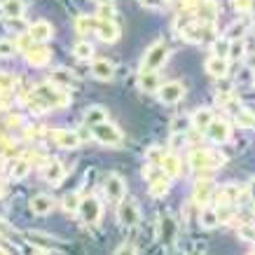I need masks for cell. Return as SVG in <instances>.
Segmentation results:
<instances>
[{
    "instance_id": "6da1fadb",
    "label": "cell",
    "mask_w": 255,
    "mask_h": 255,
    "mask_svg": "<svg viewBox=\"0 0 255 255\" xmlns=\"http://www.w3.org/2000/svg\"><path fill=\"white\" fill-rule=\"evenodd\" d=\"M33 99L40 101L45 108H63L70 103V96L66 89L52 85V82H42V85H35L33 89Z\"/></svg>"
},
{
    "instance_id": "7a4b0ae2",
    "label": "cell",
    "mask_w": 255,
    "mask_h": 255,
    "mask_svg": "<svg viewBox=\"0 0 255 255\" xmlns=\"http://www.w3.org/2000/svg\"><path fill=\"white\" fill-rule=\"evenodd\" d=\"M225 164V155L218 150H209V147H199L190 152V166L194 171H209V169H220Z\"/></svg>"
},
{
    "instance_id": "3957f363",
    "label": "cell",
    "mask_w": 255,
    "mask_h": 255,
    "mask_svg": "<svg viewBox=\"0 0 255 255\" xmlns=\"http://www.w3.org/2000/svg\"><path fill=\"white\" fill-rule=\"evenodd\" d=\"M92 136L99 140L101 145H113V147L122 145V140H124V133L120 131V127L113 124V122H108V120H106V122H101V124H94Z\"/></svg>"
},
{
    "instance_id": "277c9868",
    "label": "cell",
    "mask_w": 255,
    "mask_h": 255,
    "mask_svg": "<svg viewBox=\"0 0 255 255\" xmlns=\"http://www.w3.org/2000/svg\"><path fill=\"white\" fill-rule=\"evenodd\" d=\"M166 61H169V47L159 40V42L147 47L145 56H143V70H152V73H157L159 68L166 66Z\"/></svg>"
},
{
    "instance_id": "5b68a950",
    "label": "cell",
    "mask_w": 255,
    "mask_h": 255,
    "mask_svg": "<svg viewBox=\"0 0 255 255\" xmlns=\"http://www.w3.org/2000/svg\"><path fill=\"white\" fill-rule=\"evenodd\" d=\"M180 35H183V40H187V42L199 45V42H206V40L213 38V35H216V31L211 28V23L192 21V23H187V26H183V28H180Z\"/></svg>"
},
{
    "instance_id": "8992f818",
    "label": "cell",
    "mask_w": 255,
    "mask_h": 255,
    "mask_svg": "<svg viewBox=\"0 0 255 255\" xmlns=\"http://www.w3.org/2000/svg\"><path fill=\"white\" fill-rule=\"evenodd\" d=\"M157 94H159V101H162L164 106H173V103H180V101H183V96H185V85L178 82V80H171V82L159 87Z\"/></svg>"
},
{
    "instance_id": "52a82bcc",
    "label": "cell",
    "mask_w": 255,
    "mask_h": 255,
    "mask_svg": "<svg viewBox=\"0 0 255 255\" xmlns=\"http://www.w3.org/2000/svg\"><path fill=\"white\" fill-rule=\"evenodd\" d=\"M117 218L124 227H136L140 223V209L133 199H122L120 201V209H117Z\"/></svg>"
},
{
    "instance_id": "ba28073f",
    "label": "cell",
    "mask_w": 255,
    "mask_h": 255,
    "mask_svg": "<svg viewBox=\"0 0 255 255\" xmlns=\"http://www.w3.org/2000/svg\"><path fill=\"white\" fill-rule=\"evenodd\" d=\"M78 216L82 218V223L96 225L101 220V201L96 199V197H85V199H80Z\"/></svg>"
},
{
    "instance_id": "9c48e42d",
    "label": "cell",
    "mask_w": 255,
    "mask_h": 255,
    "mask_svg": "<svg viewBox=\"0 0 255 255\" xmlns=\"http://www.w3.org/2000/svg\"><path fill=\"white\" fill-rule=\"evenodd\" d=\"M103 190H106V197H108L110 204H120L124 199V194H127V183H124L122 176L110 173L106 178V183H103Z\"/></svg>"
},
{
    "instance_id": "30bf717a",
    "label": "cell",
    "mask_w": 255,
    "mask_h": 255,
    "mask_svg": "<svg viewBox=\"0 0 255 255\" xmlns=\"http://www.w3.org/2000/svg\"><path fill=\"white\" fill-rule=\"evenodd\" d=\"M47 138L63 150H75L80 145V133L70 131V129H52V131H47Z\"/></svg>"
},
{
    "instance_id": "8fae6325",
    "label": "cell",
    "mask_w": 255,
    "mask_h": 255,
    "mask_svg": "<svg viewBox=\"0 0 255 255\" xmlns=\"http://www.w3.org/2000/svg\"><path fill=\"white\" fill-rule=\"evenodd\" d=\"M204 131H206V136H209L213 143H218V145H220V143H227V140L232 138V127H230L227 120H216V117H213V122H211Z\"/></svg>"
},
{
    "instance_id": "7c38bea8",
    "label": "cell",
    "mask_w": 255,
    "mask_h": 255,
    "mask_svg": "<svg viewBox=\"0 0 255 255\" xmlns=\"http://www.w3.org/2000/svg\"><path fill=\"white\" fill-rule=\"evenodd\" d=\"M26 33L31 35V40L35 42V45H45V42H49L52 35H54V26H52L49 21H45V19H40V21L31 23Z\"/></svg>"
},
{
    "instance_id": "4fadbf2b",
    "label": "cell",
    "mask_w": 255,
    "mask_h": 255,
    "mask_svg": "<svg viewBox=\"0 0 255 255\" xmlns=\"http://www.w3.org/2000/svg\"><path fill=\"white\" fill-rule=\"evenodd\" d=\"M23 54H26V61L31 63L33 68H42V66H47L49 59H52V49L45 45H31V49L23 52Z\"/></svg>"
},
{
    "instance_id": "5bb4252c",
    "label": "cell",
    "mask_w": 255,
    "mask_h": 255,
    "mask_svg": "<svg viewBox=\"0 0 255 255\" xmlns=\"http://www.w3.org/2000/svg\"><path fill=\"white\" fill-rule=\"evenodd\" d=\"M66 176V166L61 164V159H47L45 169H42V178H45L47 183H52V185H59Z\"/></svg>"
},
{
    "instance_id": "9a60e30c",
    "label": "cell",
    "mask_w": 255,
    "mask_h": 255,
    "mask_svg": "<svg viewBox=\"0 0 255 255\" xmlns=\"http://www.w3.org/2000/svg\"><path fill=\"white\" fill-rule=\"evenodd\" d=\"M159 169L164 171V176L169 178H178L180 173H183V162H180V157L173 155V152H166V155L162 157V162H159Z\"/></svg>"
},
{
    "instance_id": "2e32d148",
    "label": "cell",
    "mask_w": 255,
    "mask_h": 255,
    "mask_svg": "<svg viewBox=\"0 0 255 255\" xmlns=\"http://www.w3.org/2000/svg\"><path fill=\"white\" fill-rule=\"evenodd\" d=\"M162 87V78H159V73H152V70H140L138 75V89L140 92H157Z\"/></svg>"
},
{
    "instance_id": "e0dca14e",
    "label": "cell",
    "mask_w": 255,
    "mask_h": 255,
    "mask_svg": "<svg viewBox=\"0 0 255 255\" xmlns=\"http://www.w3.org/2000/svg\"><path fill=\"white\" fill-rule=\"evenodd\" d=\"M213 194H216V185L211 183V180H197L194 183V201L197 204H209L213 199Z\"/></svg>"
},
{
    "instance_id": "ac0fdd59",
    "label": "cell",
    "mask_w": 255,
    "mask_h": 255,
    "mask_svg": "<svg viewBox=\"0 0 255 255\" xmlns=\"http://www.w3.org/2000/svg\"><path fill=\"white\" fill-rule=\"evenodd\" d=\"M31 211L35 216H47V213H52L54 211V197H49V194H35L31 199Z\"/></svg>"
},
{
    "instance_id": "d6986e66",
    "label": "cell",
    "mask_w": 255,
    "mask_h": 255,
    "mask_svg": "<svg viewBox=\"0 0 255 255\" xmlns=\"http://www.w3.org/2000/svg\"><path fill=\"white\" fill-rule=\"evenodd\" d=\"M96 35H99L103 42H115L117 38H120V26H117V21H99L96 23Z\"/></svg>"
},
{
    "instance_id": "ffe728a7",
    "label": "cell",
    "mask_w": 255,
    "mask_h": 255,
    "mask_svg": "<svg viewBox=\"0 0 255 255\" xmlns=\"http://www.w3.org/2000/svg\"><path fill=\"white\" fill-rule=\"evenodd\" d=\"M92 75L96 80H101V82H108V80H113V75H115V66H113L108 59H96V61L92 63Z\"/></svg>"
},
{
    "instance_id": "44dd1931",
    "label": "cell",
    "mask_w": 255,
    "mask_h": 255,
    "mask_svg": "<svg viewBox=\"0 0 255 255\" xmlns=\"http://www.w3.org/2000/svg\"><path fill=\"white\" fill-rule=\"evenodd\" d=\"M206 73H209L211 78L223 80V78H227V73H230V63H227V59H220V56H209Z\"/></svg>"
},
{
    "instance_id": "7402d4cb",
    "label": "cell",
    "mask_w": 255,
    "mask_h": 255,
    "mask_svg": "<svg viewBox=\"0 0 255 255\" xmlns=\"http://www.w3.org/2000/svg\"><path fill=\"white\" fill-rule=\"evenodd\" d=\"M7 171H9V178H12V180H23V178L31 173V162H28L26 157H16V159L9 162Z\"/></svg>"
},
{
    "instance_id": "603a6c76",
    "label": "cell",
    "mask_w": 255,
    "mask_h": 255,
    "mask_svg": "<svg viewBox=\"0 0 255 255\" xmlns=\"http://www.w3.org/2000/svg\"><path fill=\"white\" fill-rule=\"evenodd\" d=\"M239 192H241V185H237V183H227V185H223L220 190H218V204H220V206L237 204Z\"/></svg>"
},
{
    "instance_id": "cb8c5ba5",
    "label": "cell",
    "mask_w": 255,
    "mask_h": 255,
    "mask_svg": "<svg viewBox=\"0 0 255 255\" xmlns=\"http://www.w3.org/2000/svg\"><path fill=\"white\" fill-rule=\"evenodd\" d=\"M213 110L211 108H197L192 113V117H190V127H194V129H206L211 122H213Z\"/></svg>"
},
{
    "instance_id": "d4e9b609",
    "label": "cell",
    "mask_w": 255,
    "mask_h": 255,
    "mask_svg": "<svg viewBox=\"0 0 255 255\" xmlns=\"http://www.w3.org/2000/svg\"><path fill=\"white\" fill-rule=\"evenodd\" d=\"M73 73H70L68 68H56V70H52V73H49V82H52V85H56V87H70L73 85Z\"/></svg>"
},
{
    "instance_id": "484cf974",
    "label": "cell",
    "mask_w": 255,
    "mask_h": 255,
    "mask_svg": "<svg viewBox=\"0 0 255 255\" xmlns=\"http://www.w3.org/2000/svg\"><path fill=\"white\" fill-rule=\"evenodd\" d=\"M108 120V110L103 108V106H92V108L85 113V124L94 127V124H101Z\"/></svg>"
},
{
    "instance_id": "4316f807",
    "label": "cell",
    "mask_w": 255,
    "mask_h": 255,
    "mask_svg": "<svg viewBox=\"0 0 255 255\" xmlns=\"http://www.w3.org/2000/svg\"><path fill=\"white\" fill-rule=\"evenodd\" d=\"M199 225L204 230H216L218 225H220V213L216 209H204L199 216Z\"/></svg>"
},
{
    "instance_id": "83f0119b",
    "label": "cell",
    "mask_w": 255,
    "mask_h": 255,
    "mask_svg": "<svg viewBox=\"0 0 255 255\" xmlns=\"http://www.w3.org/2000/svg\"><path fill=\"white\" fill-rule=\"evenodd\" d=\"M96 23H99V19H96V16L80 14L78 19H75V28H78V33L87 35V33H94V31H96Z\"/></svg>"
},
{
    "instance_id": "f1b7e54d",
    "label": "cell",
    "mask_w": 255,
    "mask_h": 255,
    "mask_svg": "<svg viewBox=\"0 0 255 255\" xmlns=\"http://www.w3.org/2000/svg\"><path fill=\"white\" fill-rule=\"evenodd\" d=\"M234 85L241 87V89H251V87H253V68H248V66H244V68L237 70V78H234Z\"/></svg>"
},
{
    "instance_id": "f546056e",
    "label": "cell",
    "mask_w": 255,
    "mask_h": 255,
    "mask_svg": "<svg viewBox=\"0 0 255 255\" xmlns=\"http://www.w3.org/2000/svg\"><path fill=\"white\" fill-rule=\"evenodd\" d=\"M73 54H75V59H80V61H89V59H94V45L87 42V40H82V42H78V45L73 47Z\"/></svg>"
},
{
    "instance_id": "4dcf8cb0",
    "label": "cell",
    "mask_w": 255,
    "mask_h": 255,
    "mask_svg": "<svg viewBox=\"0 0 255 255\" xmlns=\"http://www.w3.org/2000/svg\"><path fill=\"white\" fill-rule=\"evenodd\" d=\"M2 12L7 14V19H21L23 16V0H9L2 5Z\"/></svg>"
},
{
    "instance_id": "1f68e13d",
    "label": "cell",
    "mask_w": 255,
    "mask_h": 255,
    "mask_svg": "<svg viewBox=\"0 0 255 255\" xmlns=\"http://www.w3.org/2000/svg\"><path fill=\"white\" fill-rule=\"evenodd\" d=\"M169 185H171V180L166 176H162L159 180L150 183V194H152V197H157V199H162L164 194L169 192Z\"/></svg>"
},
{
    "instance_id": "d6a6232c",
    "label": "cell",
    "mask_w": 255,
    "mask_h": 255,
    "mask_svg": "<svg viewBox=\"0 0 255 255\" xmlns=\"http://www.w3.org/2000/svg\"><path fill=\"white\" fill-rule=\"evenodd\" d=\"M244 54H246V45H244V40H230L227 59H232V61H239V59H244Z\"/></svg>"
},
{
    "instance_id": "836d02e7",
    "label": "cell",
    "mask_w": 255,
    "mask_h": 255,
    "mask_svg": "<svg viewBox=\"0 0 255 255\" xmlns=\"http://www.w3.org/2000/svg\"><path fill=\"white\" fill-rule=\"evenodd\" d=\"M234 120H237V124H239V127H244V129H251V127L255 124V115L248 108H239V110H237V113H234Z\"/></svg>"
},
{
    "instance_id": "e575fe53",
    "label": "cell",
    "mask_w": 255,
    "mask_h": 255,
    "mask_svg": "<svg viewBox=\"0 0 255 255\" xmlns=\"http://www.w3.org/2000/svg\"><path fill=\"white\" fill-rule=\"evenodd\" d=\"M164 155H166V152L162 150V145H152V147H147L145 150V162L152 164V166H159V162H162Z\"/></svg>"
},
{
    "instance_id": "d590c367",
    "label": "cell",
    "mask_w": 255,
    "mask_h": 255,
    "mask_svg": "<svg viewBox=\"0 0 255 255\" xmlns=\"http://www.w3.org/2000/svg\"><path fill=\"white\" fill-rule=\"evenodd\" d=\"M78 206H80L78 192H68L63 197V211H66V213H78Z\"/></svg>"
},
{
    "instance_id": "8d00e7d4",
    "label": "cell",
    "mask_w": 255,
    "mask_h": 255,
    "mask_svg": "<svg viewBox=\"0 0 255 255\" xmlns=\"http://www.w3.org/2000/svg\"><path fill=\"white\" fill-rule=\"evenodd\" d=\"M227 49H230V38H218V40H213V56L227 59Z\"/></svg>"
},
{
    "instance_id": "74e56055",
    "label": "cell",
    "mask_w": 255,
    "mask_h": 255,
    "mask_svg": "<svg viewBox=\"0 0 255 255\" xmlns=\"http://www.w3.org/2000/svg\"><path fill=\"white\" fill-rule=\"evenodd\" d=\"M14 52H16V47L12 40H7V38L0 40V59H12Z\"/></svg>"
},
{
    "instance_id": "f35d334b",
    "label": "cell",
    "mask_w": 255,
    "mask_h": 255,
    "mask_svg": "<svg viewBox=\"0 0 255 255\" xmlns=\"http://www.w3.org/2000/svg\"><path fill=\"white\" fill-rule=\"evenodd\" d=\"M190 129V120L187 117H176L173 122H171V131L173 133H185Z\"/></svg>"
},
{
    "instance_id": "ab89813d",
    "label": "cell",
    "mask_w": 255,
    "mask_h": 255,
    "mask_svg": "<svg viewBox=\"0 0 255 255\" xmlns=\"http://www.w3.org/2000/svg\"><path fill=\"white\" fill-rule=\"evenodd\" d=\"M99 21H115V7L113 5H103L99 7V16H96Z\"/></svg>"
},
{
    "instance_id": "60d3db41",
    "label": "cell",
    "mask_w": 255,
    "mask_h": 255,
    "mask_svg": "<svg viewBox=\"0 0 255 255\" xmlns=\"http://www.w3.org/2000/svg\"><path fill=\"white\" fill-rule=\"evenodd\" d=\"M14 82H16L14 75H9V73H0V92H9V89H14Z\"/></svg>"
},
{
    "instance_id": "b9f144b4",
    "label": "cell",
    "mask_w": 255,
    "mask_h": 255,
    "mask_svg": "<svg viewBox=\"0 0 255 255\" xmlns=\"http://www.w3.org/2000/svg\"><path fill=\"white\" fill-rule=\"evenodd\" d=\"M31 45H33V40H31V35H28V33H21V35L16 38V42H14V47L19 49V52H28V49H31Z\"/></svg>"
},
{
    "instance_id": "7bdbcfd3",
    "label": "cell",
    "mask_w": 255,
    "mask_h": 255,
    "mask_svg": "<svg viewBox=\"0 0 255 255\" xmlns=\"http://www.w3.org/2000/svg\"><path fill=\"white\" fill-rule=\"evenodd\" d=\"M239 237L244 241H253L255 239V230H253V225L246 223V225H239Z\"/></svg>"
},
{
    "instance_id": "ee69618b",
    "label": "cell",
    "mask_w": 255,
    "mask_h": 255,
    "mask_svg": "<svg viewBox=\"0 0 255 255\" xmlns=\"http://www.w3.org/2000/svg\"><path fill=\"white\" fill-rule=\"evenodd\" d=\"M232 2H234V9L241 12V14H248L251 7H253V0H232Z\"/></svg>"
},
{
    "instance_id": "f6af8a7d",
    "label": "cell",
    "mask_w": 255,
    "mask_h": 255,
    "mask_svg": "<svg viewBox=\"0 0 255 255\" xmlns=\"http://www.w3.org/2000/svg\"><path fill=\"white\" fill-rule=\"evenodd\" d=\"M138 2L147 9H164L166 7V0H138Z\"/></svg>"
},
{
    "instance_id": "bcb514c9",
    "label": "cell",
    "mask_w": 255,
    "mask_h": 255,
    "mask_svg": "<svg viewBox=\"0 0 255 255\" xmlns=\"http://www.w3.org/2000/svg\"><path fill=\"white\" fill-rule=\"evenodd\" d=\"M115 255H138V253H136V246H131V244H122V246L115 251Z\"/></svg>"
},
{
    "instance_id": "7dc6e473",
    "label": "cell",
    "mask_w": 255,
    "mask_h": 255,
    "mask_svg": "<svg viewBox=\"0 0 255 255\" xmlns=\"http://www.w3.org/2000/svg\"><path fill=\"white\" fill-rule=\"evenodd\" d=\"M31 255H52V253L45 251V248H35V251H31Z\"/></svg>"
},
{
    "instance_id": "c3c4849f",
    "label": "cell",
    "mask_w": 255,
    "mask_h": 255,
    "mask_svg": "<svg viewBox=\"0 0 255 255\" xmlns=\"http://www.w3.org/2000/svg\"><path fill=\"white\" fill-rule=\"evenodd\" d=\"M94 2H96V5H99V7H103V5H113V2H115V0H94Z\"/></svg>"
},
{
    "instance_id": "681fc988",
    "label": "cell",
    "mask_w": 255,
    "mask_h": 255,
    "mask_svg": "<svg viewBox=\"0 0 255 255\" xmlns=\"http://www.w3.org/2000/svg\"><path fill=\"white\" fill-rule=\"evenodd\" d=\"M190 255H204V253H201V251H192V253H190Z\"/></svg>"
},
{
    "instance_id": "f907efd6",
    "label": "cell",
    "mask_w": 255,
    "mask_h": 255,
    "mask_svg": "<svg viewBox=\"0 0 255 255\" xmlns=\"http://www.w3.org/2000/svg\"><path fill=\"white\" fill-rule=\"evenodd\" d=\"M0 255H7V251H2V248H0Z\"/></svg>"
},
{
    "instance_id": "816d5d0a",
    "label": "cell",
    "mask_w": 255,
    "mask_h": 255,
    "mask_svg": "<svg viewBox=\"0 0 255 255\" xmlns=\"http://www.w3.org/2000/svg\"><path fill=\"white\" fill-rule=\"evenodd\" d=\"M5 2H9V0H0V5H5Z\"/></svg>"
}]
</instances>
